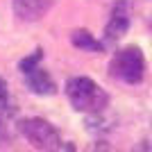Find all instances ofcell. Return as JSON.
<instances>
[{
	"label": "cell",
	"mask_w": 152,
	"mask_h": 152,
	"mask_svg": "<svg viewBox=\"0 0 152 152\" xmlns=\"http://www.w3.org/2000/svg\"><path fill=\"white\" fill-rule=\"evenodd\" d=\"M150 27H152V23H150Z\"/></svg>",
	"instance_id": "8fae6325"
},
{
	"label": "cell",
	"mask_w": 152,
	"mask_h": 152,
	"mask_svg": "<svg viewBox=\"0 0 152 152\" xmlns=\"http://www.w3.org/2000/svg\"><path fill=\"white\" fill-rule=\"evenodd\" d=\"M41 57H43V50L39 48V50L34 52L32 57H27V59H23V61H20V70H23V73H27L30 68H34V66H37V64L41 61Z\"/></svg>",
	"instance_id": "9c48e42d"
},
{
	"label": "cell",
	"mask_w": 152,
	"mask_h": 152,
	"mask_svg": "<svg viewBox=\"0 0 152 152\" xmlns=\"http://www.w3.org/2000/svg\"><path fill=\"white\" fill-rule=\"evenodd\" d=\"M23 75H25V84L32 93H37V95H55L57 93V84L48 75V70L34 66V68H30Z\"/></svg>",
	"instance_id": "8992f818"
},
{
	"label": "cell",
	"mask_w": 152,
	"mask_h": 152,
	"mask_svg": "<svg viewBox=\"0 0 152 152\" xmlns=\"http://www.w3.org/2000/svg\"><path fill=\"white\" fill-rule=\"evenodd\" d=\"M66 98L70 107L82 114H102L109 104V95L91 77H70L66 82Z\"/></svg>",
	"instance_id": "6da1fadb"
},
{
	"label": "cell",
	"mask_w": 152,
	"mask_h": 152,
	"mask_svg": "<svg viewBox=\"0 0 152 152\" xmlns=\"http://www.w3.org/2000/svg\"><path fill=\"white\" fill-rule=\"evenodd\" d=\"M9 139V125H7V114H0V143Z\"/></svg>",
	"instance_id": "30bf717a"
},
{
	"label": "cell",
	"mask_w": 152,
	"mask_h": 152,
	"mask_svg": "<svg viewBox=\"0 0 152 152\" xmlns=\"http://www.w3.org/2000/svg\"><path fill=\"white\" fill-rule=\"evenodd\" d=\"M129 16H132V2L129 0H118L111 9L109 23L104 25V41L107 43H116L129 30Z\"/></svg>",
	"instance_id": "277c9868"
},
{
	"label": "cell",
	"mask_w": 152,
	"mask_h": 152,
	"mask_svg": "<svg viewBox=\"0 0 152 152\" xmlns=\"http://www.w3.org/2000/svg\"><path fill=\"white\" fill-rule=\"evenodd\" d=\"M12 100H9V91H7V82L0 77V114H12Z\"/></svg>",
	"instance_id": "ba28073f"
},
{
	"label": "cell",
	"mask_w": 152,
	"mask_h": 152,
	"mask_svg": "<svg viewBox=\"0 0 152 152\" xmlns=\"http://www.w3.org/2000/svg\"><path fill=\"white\" fill-rule=\"evenodd\" d=\"M18 129L37 150H64L59 132L43 118H25L18 123Z\"/></svg>",
	"instance_id": "3957f363"
},
{
	"label": "cell",
	"mask_w": 152,
	"mask_h": 152,
	"mask_svg": "<svg viewBox=\"0 0 152 152\" xmlns=\"http://www.w3.org/2000/svg\"><path fill=\"white\" fill-rule=\"evenodd\" d=\"M70 41H73L75 48L86 50V52H102L104 50V43H102V41H95L93 34L86 32V30H75L73 34H70Z\"/></svg>",
	"instance_id": "52a82bcc"
},
{
	"label": "cell",
	"mask_w": 152,
	"mask_h": 152,
	"mask_svg": "<svg viewBox=\"0 0 152 152\" xmlns=\"http://www.w3.org/2000/svg\"><path fill=\"white\" fill-rule=\"evenodd\" d=\"M57 0H12L14 14L25 23H37L55 7Z\"/></svg>",
	"instance_id": "5b68a950"
},
{
	"label": "cell",
	"mask_w": 152,
	"mask_h": 152,
	"mask_svg": "<svg viewBox=\"0 0 152 152\" xmlns=\"http://www.w3.org/2000/svg\"><path fill=\"white\" fill-rule=\"evenodd\" d=\"M109 73L118 82L139 84L145 75V57H143L141 48H136V45L121 48L109 61Z\"/></svg>",
	"instance_id": "7a4b0ae2"
}]
</instances>
